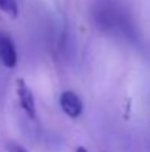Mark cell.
Here are the masks:
<instances>
[{"label": "cell", "instance_id": "cell-1", "mask_svg": "<svg viewBox=\"0 0 150 152\" xmlns=\"http://www.w3.org/2000/svg\"><path fill=\"white\" fill-rule=\"evenodd\" d=\"M16 93H18L19 103H21L22 109L27 112V115L30 118H34L36 117V99H34L31 89L28 87V84L22 78L16 80Z\"/></svg>", "mask_w": 150, "mask_h": 152}, {"label": "cell", "instance_id": "cell-2", "mask_svg": "<svg viewBox=\"0 0 150 152\" xmlns=\"http://www.w3.org/2000/svg\"><path fill=\"white\" fill-rule=\"evenodd\" d=\"M60 106L63 109V112L66 115H69L71 118H78L83 114V102L81 99L71 90H66L60 95Z\"/></svg>", "mask_w": 150, "mask_h": 152}, {"label": "cell", "instance_id": "cell-3", "mask_svg": "<svg viewBox=\"0 0 150 152\" xmlns=\"http://www.w3.org/2000/svg\"><path fill=\"white\" fill-rule=\"evenodd\" d=\"M0 61L6 68H13L18 62V55L13 46V42L3 34L0 36Z\"/></svg>", "mask_w": 150, "mask_h": 152}, {"label": "cell", "instance_id": "cell-4", "mask_svg": "<svg viewBox=\"0 0 150 152\" xmlns=\"http://www.w3.org/2000/svg\"><path fill=\"white\" fill-rule=\"evenodd\" d=\"M0 9L12 18L18 16V3L16 0H0Z\"/></svg>", "mask_w": 150, "mask_h": 152}, {"label": "cell", "instance_id": "cell-5", "mask_svg": "<svg viewBox=\"0 0 150 152\" xmlns=\"http://www.w3.org/2000/svg\"><path fill=\"white\" fill-rule=\"evenodd\" d=\"M7 151L9 152H28L24 146L16 145V143H10V145H7Z\"/></svg>", "mask_w": 150, "mask_h": 152}, {"label": "cell", "instance_id": "cell-6", "mask_svg": "<svg viewBox=\"0 0 150 152\" xmlns=\"http://www.w3.org/2000/svg\"><path fill=\"white\" fill-rule=\"evenodd\" d=\"M75 152H87V149H86V148H83V146H80V148H77V151Z\"/></svg>", "mask_w": 150, "mask_h": 152}]
</instances>
